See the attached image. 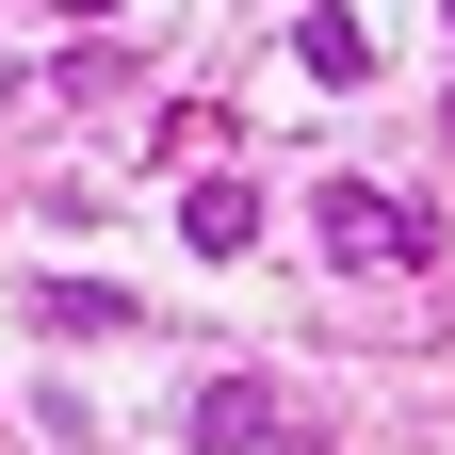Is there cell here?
I'll return each instance as SVG.
<instances>
[{
    "label": "cell",
    "mask_w": 455,
    "mask_h": 455,
    "mask_svg": "<svg viewBox=\"0 0 455 455\" xmlns=\"http://www.w3.org/2000/svg\"><path fill=\"white\" fill-rule=\"evenodd\" d=\"M49 17H82V33H98V17H114V0H49Z\"/></svg>",
    "instance_id": "6"
},
{
    "label": "cell",
    "mask_w": 455,
    "mask_h": 455,
    "mask_svg": "<svg viewBox=\"0 0 455 455\" xmlns=\"http://www.w3.org/2000/svg\"><path fill=\"white\" fill-rule=\"evenodd\" d=\"M33 325H49V341H114L131 293H114V276H33Z\"/></svg>",
    "instance_id": "4"
},
{
    "label": "cell",
    "mask_w": 455,
    "mask_h": 455,
    "mask_svg": "<svg viewBox=\"0 0 455 455\" xmlns=\"http://www.w3.org/2000/svg\"><path fill=\"white\" fill-rule=\"evenodd\" d=\"M309 228H325L358 276H407V260H439V212H423V196H390V180H325V196H309Z\"/></svg>",
    "instance_id": "1"
},
{
    "label": "cell",
    "mask_w": 455,
    "mask_h": 455,
    "mask_svg": "<svg viewBox=\"0 0 455 455\" xmlns=\"http://www.w3.org/2000/svg\"><path fill=\"white\" fill-rule=\"evenodd\" d=\"M196 439H212V455H325V423L276 407L260 374H212V390H196Z\"/></svg>",
    "instance_id": "2"
},
{
    "label": "cell",
    "mask_w": 455,
    "mask_h": 455,
    "mask_svg": "<svg viewBox=\"0 0 455 455\" xmlns=\"http://www.w3.org/2000/svg\"><path fill=\"white\" fill-rule=\"evenodd\" d=\"M180 244H196V260H244V244H260V180H228V163H212V180L180 196Z\"/></svg>",
    "instance_id": "3"
},
{
    "label": "cell",
    "mask_w": 455,
    "mask_h": 455,
    "mask_svg": "<svg viewBox=\"0 0 455 455\" xmlns=\"http://www.w3.org/2000/svg\"><path fill=\"white\" fill-rule=\"evenodd\" d=\"M131 82H147V66H131V49H114V33H82L66 66H49V98H131Z\"/></svg>",
    "instance_id": "5"
}]
</instances>
